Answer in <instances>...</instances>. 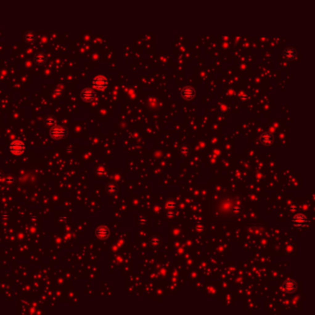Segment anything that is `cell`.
Returning <instances> with one entry per match:
<instances>
[{
  "instance_id": "cell-10",
  "label": "cell",
  "mask_w": 315,
  "mask_h": 315,
  "mask_svg": "<svg viewBox=\"0 0 315 315\" xmlns=\"http://www.w3.org/2000/svg\"><path fill=\"white\" fill-rule=\"evenodd\" d=\"M262 140L264 144H269L270 142H272V136H270L269 134H264Z\"/></svg>"
},
{
  "instance_id": "cell-7",
  "label": "cell",
  "mask_w": 315,
  "mask_h": 315,
  "mask_svg": "<svg viewBox=\"0 0 315 315\" xmlns=\"http://www.w3.org/2000/svg\"><path fill=\"white\" fill-rule=\"evenodd\" d=\"M46 59H47V57L43 53H39V54L35 55V56H34V61L39 66L43 65L46 62Z\"/></svg>"
},
{
  "instance_id": "cell-11",
  "label": "cell",
  "mask_w": 315,
  "mask_h": 315,
  "mask_svg": "<svg viewBox=\"0 0 315 315\" xmlns=\"http://www.w3.org/2000/svg\"><path fill=\"white\" fill-rule=\"evenodd\" d=\"M185 92H188V94L184 95L186 98H191V97L193 96V93H194V92H193V90H192L191 88H187V89H185Z\"/></svg>"
},
{
  "instance_id": "cell-5",
  "label": "cell",
  "mask_w": 315,
  "mask_h": 315,
  "mask_svg": "<svg viewBox=\"0 0 315 315\" xmlns=\"http://www.w3.org/2000/svg\"><path fill=\"white\" fill-rule=\"evenodd\" d=\"M108 235H109V230L106 227H100L96 230V236L99 239H104L108 237Z\"/></svg>"
},
{
  "instance_id": "cell-9",
  "label": "cell",
  "mask_w": 315,
  "mask_h": 315,
  "mask_svg": "<svg viewBox=\"0 0 315 315\" xmlns=\"http://www.w3.org/2000/svg\"><path fill=\"white\" fill-rule=\"evenodd\" d=\"M284 288H285V289H286L287 291H288V292H291V291H293V290L295 289V288H296V284H295L293 281H288V282H286V283H285V285H284Z\"/></svg>"
},
{
  "instance_id": "cell-2",
  "label": "cell",
  "mask_w": 315,
  "mask_h": 315,
  "mask_svg": "<svg viewBox=\"0 0 315 315\" xmlns=\"http://www.w3.org/2000/svg\"><path fill=\"white\" fill-rule=\"evenodd\" d=\"M10 152L13 153V154H17V155H19L21 154L24 150H25V146H24V143L19 141H13L11 144H10Z\"/></svg>"
},
{
  "instance_id": "cell-4",
  "label": "cell",
  "mask_w": 315,
  "mask_h": 315,
  "mask_svg": "<svg viewBox=\"0 0 315 315\" xmlns=\"http://www.w3.org/2000/svg\"><path fill=\"white\" fill-rule=\"evenodd\" d=\"M94 92L92 89L86 88L81 92V98L85 101V102H91L93 100L94 98Z\"/></svg>"
},
{
  "instance_id": "cell-3",
  "label": "cell",
  "mask_w": 315,
  "mask_h": 315,
  "mask_svg": "<svg viewBox=\"0 0 315 315\" xmlns=\"http://www.w3.org/2000/svg\"><path fill=\"white\" fill-rule=\"evenodd\" d=\"M93 86L98 90H104L107 86V80L104 76H97L93 80Z\"/></svg>"
},
{
  "instance_id": "cell-12",
  "label": "cell",
  "mask_w": 315,
  "mask_h": 315,
  "mask_svg": "<svg viewBox=\"0 0 315 315\" xmlns=\"http://www.w3.org/2000/svg\"><path fill=\"white\" fill-rule=\"evenodd\" d=\"M45 121H46V123H47L48 125H54V124L55 123V118H54V117H46Z\"/></svg>"
},
{
  "instance_id": "cell-8",
  "label": "cell",
  "mask_w": 315,
  "mask_h": 315,
  "mask_svg": "<svg viewBox=\"0 0 315 315\" xmlns=\"http://www.w3.org/2000/svg\"><path fill=\"white\" fill-rule=\"evenodd\" d=\"M24 40H25L27 43H32L35 41V34H34V32H33V31H31L25 32V34H24Z\"/></svg>"
},
{
  "instance_id": "cell-1",
  "label": "cell",
  "mask_w": 315,
  "mask_h": 315,
  "mask_svg": "<svg viewBox=\"0 0 315 315\" xmlns=\"http://www.w3.org/2000/svg\"><path fill=\"white\" fill-rule=\"evenodd\" d=\"M66 134H67V130L64 127L55 126L52 128V129L50 130V135L54 139H62L66 136Z\"/></svg>"
},
{
  "instance_id": "cell-6",
  "label": "cell",
  "mask_w": 315,
  "mask_h": 315,
  "mask_svg": "<svg viewBox=\"0 0 315 315\" xmlns=\"http://www.w3.org/2000/svg\"><path fill=\"white\" fill-rule=\"evenodd\" d=\"M293 222H294L295 226H297V227H300L304 226V225L306 224L307 220H306V217H305L303 215H296V216L294 217Z\"/></svg>"
}]
</instances>
